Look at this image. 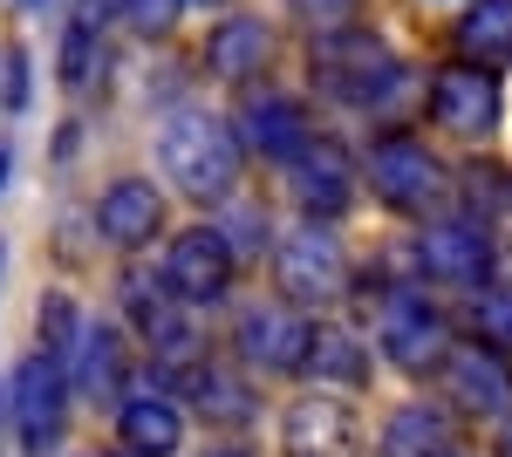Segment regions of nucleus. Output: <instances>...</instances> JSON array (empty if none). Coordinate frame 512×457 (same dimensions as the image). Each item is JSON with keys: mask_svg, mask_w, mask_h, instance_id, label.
Returning <instances> with one entry per match:
<instances>
[{"mask_svg": "<svg viewBox=\"0 0 512 457\" xmlns=\"http://www.w3.org/2000/svg\"><path fill=\"white\" fill-rule=\"evenodd\" d=\"M499 457H512V423H506V430H499Z\"/></svg>", "mask_w": 512, "mask_h": 457, "instance_id": "obj_27", "label": "nucleus"}, {"mask_svg": "<svg viewBox=\"0 0 512 457\" xmlns=\"http://www.w3.org/2000/svg\"><path fill=\"white\" fill-rule=\"evenodd\" d=\"M239 355H246V369H267V376H294L301 362H308V342H315V328L294 314V307H246L233 328Z\"/></svg>", "mask_w": 512, "mask_h": 457, "instance_id": "obj_6", "label": "nucleus"}, {"mask_svg": "<svg viewBox=\"0 0 512 457\" xmlns=\"http://www.w3.org/2000/svg\"><path fill=\"white\" fill-rule=\"evenodd\" d=\"M308 376H328L342 382V389H355V382H369V348L355 342V335H342V328H315V342H308V362H301Z\"/></svg>", "mask_w": 512, "mask_h": 457, "instance_id": "obj_20", "label": "nucleus"}, {"mask_svg": "<svg viewBox=\"0 0 512 457\" xmlns=\"http://www.w3.org/2000/svg\"><path fill=\"white\" fill-rule=\"evenodd\" d=\"M280 451L287 457H355L362 451V417L342 396H301L280 417Z\"/></svg>", "mask_w": 512, "mask_h": 457, "instance_id": "obj_5", "label": "nucleus"}, {"mask_svg": "<svg viewBox=\"0 0 512 457\" xmlns=\"http://www.w3.org/2000/svg\"><path fill=\"white\" fill-rule=\"evenodd\" d=\"M369 191H376L390 212L424 219V212H437V205H444L451 178H444V164H437L424 144H410V137H383V144L369 151Z\"/></svg>", "mask_w": 512, "mask_h": 457, "instance_id": "obj_3", "label": "nucleus"}, {"mask_svg": "<svg viewBox=\"0 0 512 457\" xmlns=\"http://www.w3.org/2000/svg\"><path fill=\"white\" fill-rule=\"evenodd\" d=\"M96 226H103L110 246L137 253V246H151V232L164 226V198L144 185V178H117V185L96 198Z\"/></svg>", "mask_w": 512, "mask_h": 457, "instance_id": "obj_13", "label": "nucleus"}, {"mask_svg": "<svg viewBox=\"0 0 512 457\" xmlns=\"http://www.w3.org/2000/svg\"><path fill=\"white\" fill-rule=\"evenodd\" d=\"M417 260H424V273L444 280V287H485V273H492V239L478 226H431L424 246H417Z\"/></svg>", "mask_w": 512, "mask_h": 457, "instance_id": "obj_12", "label": "nucleus"}, {"mask_svg": "<svg viewBox=\"0 0 512 457\" xmlns=\"http://www.w3.org/2000/svg\"><path fill=\"white\" fill-rule=\"evenodd\" d=\"M274 55V35H267V21H253V14H233L219 35L205 41V62H212V76L226 82H246L260 76V62Z\"/></svg>", "mask_w": 512, "mask_h": 457, "instance_id": "obj_17", "label": "nucleus"}, {"mask_svg": "<svg viewBox=\"0 0 512 457\" xmlns=\"http://www.w3.org/2000/svg\"><path fill=\"white\" fill-rule=\"evenodd\" d=\"M103 69H110V48H103V35H96V21L82 14V21H69V35H62V62H55V76H62L69 96H89V89L103 82Z\"/></svg>", "mask_w": 512, "mask_h": 457, "instance_id": "obj_19", "label": "nucleus"}, {"mask_svg": "<svg viewBox=\"0 0 512 457\" xmlns=\"http://www.w3.org/2000/svg\"><path fill=\"white\" fill-rule=\"evenodd\" d=\"M205 457H246V451H205Z\"/></svg>", "mask_w": 512, "mask_h": 457, "instance_id": "obj_28", "label": "nucleus"}, {"mask_svg": "<svg viewBox=\"0 0 512 457\" xmlns=\"http://www.w3.org/2000/svg\"><path fill=\"white\" fill-rule=\"evenodd\" d=\"M458 41L472 48V62H506L512 55V0H478L465 14Z\"/></svg>", "mask_w": 512, "mask_h": 457, "instance_id": "obj_21", "label": "nucleus"}, {"mask_svg": "<svg viewBox=\"0 0 512 457\" xmlns=\"http://www.w3.org/2000/svg\"><path fill=\"white\" fill-rule=\"evenodd\" d=\"M431 116L451 130V137H492L499 123V89L478 62H458V69H437L431 82Z\"/></svg>", "mask_w": 512, "mask_h": 457, "instance_id": "obj_10", "label": "nucleus"}, {"mask_svg": "<svg viewBox=\"0 0 512 457\" xmlns=\"http://www.w3.org/2000/svg\"><path fill=\"white\" fill-rule=\"evenodd\" d=\"M478 335L492 348H512V287H492V294L478 301Z\"/></svg>", "mask_w": 512, "mask_h": 457, "instance_id": "obj_24", "label": "nucleus"}, {"mask_svg": "<svg viewBox=\"0 0 512 457\" xmlns=\"http://www.w3.org/2000/svg\"><path fill=\"white\" fill-rule=\"evenodd\" d=\"M280 287H287V301L301 307H328L342 287H349V267H342V246L328 239V232L301 226L287 246H280Z\"/></svg>", "mask_w": 512, "mask_h": 457, "instance_id": "obj_7", "label": "nucleus"}, {"mask_svg": "<svg viewBox=\"0 0 512 457\" xmlns=\"http://www.w3.org/2000/svg\"><path fill=\"white\" fill-rule=\"evenodd\" d=\"M0 178H7V157H0Z\"/></svg>", "mask_w": 512, "mask_h": 457, "instance_id": "obj_29", "label": "nucleus"}, {"mask_svg": "<svg viewBox=\"0 0 512 457\" xmlns=\"http://www.w3.org/2000/svg\"><path fill=\"white\" fill-rule=\"evenodd\" d=\"M287 7H294V14H308L315 28H328V21H342V14H349L355 0H287Z\"/></svg>", "mask_w": 512, "mask_h": 457, "instance_id": "obj_26", "label": "nucleus"}, {"mask_svg": "<svg viewBox=\"0 0 512 457\" xmlns=\"http://www.w3.org/2000/svg\"><path fill=\"white\" fill-rule=\"evenodd\" d=\"M123 376V355H117V328H82V389L89 396H110Z\"/></svg>", "mask_w": 512, "mask_h": 457, "instance_id": "obj_23", "label": "nucleus"}, {"mask_svg": "<svg viewBox=\"0 0 512 457\" xmlns=\"http://www.w3.org/2000/svg\"><path fill=\"white\" fill-rule=\"evenodd\" d=\"M69 417V376L55 355H28L14 369V423H21V444H55V430Z\"/></svg>", "mask_w": 512, "mask_h": 457, "instance_id": "obj_9", "label": "nucleus"}, {"mask_svg": "<svg viewBox=\"0 0 512 457\" xmlns=\"http://www.w3.org/2000/svg\"><path fill=\"white\" fill-rule=\"evenodd\" d=\"M444 382H451V403H458L465 417H506L512 410V369L492 348H458L451 369H444Z\"/></svg>", "mask_w": 512, "mask_h": 457, "instance_id": "obj_11", "label": "nucleus"}, {"mask_svg": "<svg viewBox=\"0 0 512 457\" xmlns=\"http://www.w3.org/2000/svg\"><path fill=\"white\" fill-rule=\"evenodd\" d=\"M376 348L396 369H431L437 355H444V314L424 294H390L383 321H376Z\"/></svg>", "mask_w": 512, "mask_h": 457, "instance_id": "obj_8", "label": "nucleus"}, {"mask_svg": "<svg viewBox=\"0 0 512 457\" xmlns=\"http://www.w3.org/2000/svg\"><path fill=\"white\" fill-rule=\"evenodd\" d=\"M308 62H315V89L349 110H376L403 89V62L376 35H321Z\"/></svg>", "mask_w": 512, "mask_h": 457, "instance_id": "obj_2", "label": "nucleus"}, {"mask_svg": "<svg viewBox=\"0 0 512 457\" xmlns=\"http://www.w3.org/2000/svg\"><path fill=\"white\" fill-rule=\"evenodd\" d=\"M117 430H123V444L137 457H171L178 451V437H185V417H178V403L171 396H130L117 410Z\"/></svg>", "mask_w": 512, "mask_h": 457, "instance_id": "obj_16", "label": "nucleus"}, {"mask_svg": "<svg viewBox=\"0 0 512 457\" xmlns=\"http://www.w3.org/2000/svg\"><path fill=\"white\" fill-rule=\"evenodd\" d=\"M383 457H451V423L431 403H410L383 423Z\"/></svg>", "mask_w": 512, "mask_h": 457, "instance_id": "obj_18", "label": "nucleus"}, {"mask_svg": "<svg viewBox=\"0 0 512 457\" xmlns=\"http://www.w3.org/2000/svg\"><path fill=\"white\" fill-rule=\"evenodd\" d=\"M294 191H301L308 219H335V212H349V198H355L349 157L335 151V144H308V151L294 157Z\"/></svg>", "mask_w": 512, "mask_h": 457, "instance_id": "obj_14", "label": "nucleus"}, {"mask_svg": "<svg viewBox=\"0 0 512 457\" xmlns=\"http://www.w3.org/2000/svg\"><path fill=\"white\" fill-rule=\"evenodd\" d=\"M239 137L260 157H287V164H294V157L308 151V116H301L294 96H253V103L239 110Z\"/></svg>", "mask_w": 512, "mask_h": 457, "instance_id": "obj_15", "label": "nucleus"}, {"mask_svg": "<svg viewBox=\"0 0 512 457\" xmlns=\"http://www.w3.org/2000/svg\"><path fill=\"white\" fill-rule=\"evenodd\" d=\"M178 7H185V0H123V21H130L137 35H164V28L178 21Z\"/></svg>", "mask_w": 512, "mask_h": 457, "instance_id": "obj_25", "label": "nucleus"}, {"mask_svg": "<svg viewBox=\"0 0 512 457\" xmlns=\"http://www.w3.org/2000/svg\"><path fill=\"white\" fill-rule=\"evenodd\" d=\"M192 396H198V410L219 417V423H246V410H253L246 382H239L233 369H212V362H198V369H192Z\"/></svg>", "mask_w": 512, "mask_h": 457, "instance_id": "obj_22", "label": "nucleus"}, {"mask_svg": "<svg viewBox=\"0 0 512 457\" xmlns=\"http://www.w3.org/2000/svg\"><path fill=\"white\" fill-rule=\"evenodd\" d=\"M233 267H239L233 239H226L219 226H192V232H178V239H171V253H164L158 273H164V294H171V301L212 307V301H226Z\"/></svg>", "mask_w": 512, "mask_h": 457, "instance_id": "obj_4", "label": "nucleus"}, {"mask_svg": "<svg viewBox=\"0 0 512 457\" xmlns=\"http://www.w3.org/2000/svg\"><path fill=\"white\" fill-rule=\"evenodd\" d=\"M158 157H164V178L185 191L192 205H219L239 185V137L205 110L171 116L158 130Z\"/></svg>", "mask_w": 512, "mask_h": 457, "instance_id": "obj_1", "label": "nucleus"}, {"mask_svg": "<svg viewBox=\"0 0 512 457\" xmlns=\"http://www.w3.org/2000/svg\"><path fill=\"white\" fill-rule=\"evenodd\" d=\"M21 7H41V0H21Z\"/></svg>", "mask_w": 512, "mask_h": 457, "instance_id": "obj_30", "label": "nucleus"}]
</instances>
